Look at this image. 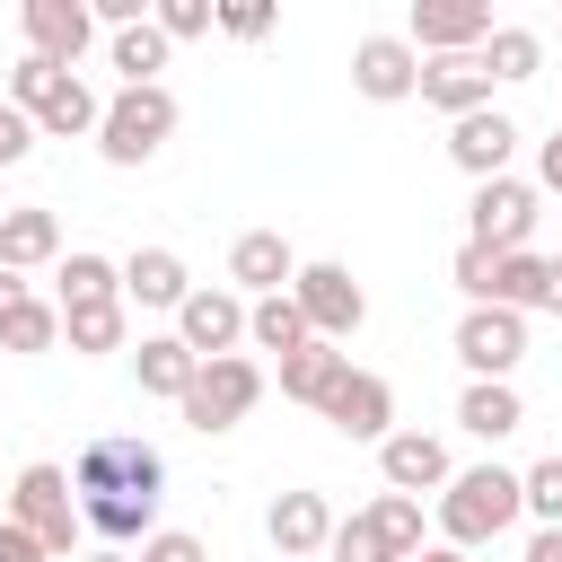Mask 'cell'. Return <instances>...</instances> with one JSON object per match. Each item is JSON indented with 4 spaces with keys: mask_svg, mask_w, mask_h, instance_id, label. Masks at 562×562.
Here are the masks:
<instances>
[{
    "mask_svg": "<svg viewBox=\"0 0 562 562\" xmlns=\"http://www.w3.org/2000/svg\"><path fill=\"white\" fill-rule=\"evenodd\" d=\"M228 281H237V299H281V290L299 281L290 237H281V228H246V237L228 246Z\"/></svg>",
    "mask_w": 562,
    "mask_h": 562,
    "instance_id": "9a60e30c",
    "label": "cell"
},
{
    "mask_svg": "<svg viewBox=\"0 0 562 562\" xmlns=\"http://www.w3.org/2000/svg\"><path fill=\"white\" fill-rule=\"evenodd\" d=\"M351 369V351H334V342H307V351H290L281 360V395L290 404H307V413H325V395H334V378Z\"/></svg>",
    "mask_w": 562,
    "mask_h": 562,
    "instance_id": "484cf974",
    "label": "cell"
},
{
    "mask_svg": "<svg viewBox=\"0 0 562 562\" xmlns=\"http://www.w3.org/2000/svg\"><path fill=\"white\" fill-rule=\"evenodd\" d=\"M53 79H61L53 61H35V53H18V61H9V105H18V114H35V97H44Z\"/></svg>",
    "mask_w": 562,
    "mask_h": 562,
    "instance_id": "8d00e7d4",
    "label": "cell"
},
{
    "mask_svg": "<svg viewBox=\"0 0 562 562\" xmlns=\"http://www.w3.org/2000/svg\"><path fill=\"white\" fill-rule=\"evenodd\" d=\"M457 360H465L474 378H509V369L527 360V316H518V307H465V316H457Z\"/></svg>",
    "mask_w": 562,
    "mask_h": 562,
    "instance_id": "8fae6325",
    "label": "cell"
},
{
    "mask_svg": "<svg viewBox=\"0 0 562 562\" xmlns=\"http://www.w3.org/2000/svg\"><path fill=\"white\" fill-rule=\"evenodd\" d=\"M105 299H123V263H105V255L70 246V255L53 263V307L70 316V307H105Z\"/></svg>",
    "mask_w": 562,
    "mask_h": 562,
    "instance_id": "603a6c76",
    "label": "cell"
},
{
    "mask_svg": "<svg viewBox=\"0 0 562 562\" xmlns=\"http://www.w3.org/2000/svg\"><path fill=\"white\" fill-rule=\"evenodd\" d=\"M263 404V369L246 360V351H228V360H202L193 369V386H184V430H202V439H220V430H237L246 413Z\"/></svg>",
    "mask_w": 562,
    "mask_h": 562,
    "instance_id": "8992f818",
    "label": "cell"
},
{
    "mask_svg": "<svg viewBox=\"0 0 562 562\" xmlns=\"http://www.w3.org/2000/svg\"><path fill=\"white\" fill-rule=\"evenodd\" d=\"M544 316H562V255H553V290H544Z\"/></svg>",
    "mask_w": 562,
    "mask_h": 562,
    "instance_id": "ee69618b",
    "label": "cell"
},
{
    "mask_svg": "<svg viewBox=\"0 0 562 562\" xmlns=\"http://www.w3.org/2000/svg\"><path fill=\"white\" fill-rule=\"evenodd\" d=\"M509 149H518V123L501 114V105H483V114H465V123H448V158L474 176V184H492V176H509Z\"/></svg>",
    "mask_w": 562,
    "mask_h": 562,
    "instance_id": "d6986e66",
    "label": "cell"
},
{
    "mask_svg": "<svg viewBox=\"0 0 562 562\" xmlns=\"http://www.w3.org/2000/svg\"><path fill=\"white\" fill-rule=\"evenodd\" d=\"M544 290H553V255H501V290H492V307H518V316H536L544 307Z\"/></svg>",
    "mask_w": 562,
    "mask_h": 562,
    "instance_id": "f546056e",
    "label": "cell"
},
{
    "mask_svg": "<svg viewBox=\"0 0 562 562\" xmlns=\"http://www.w3.org/2000/svg\"><path fill=\"white\" fill-rule=\"evenodd\" d=\"M553 35H562V26H553Z\"/></svg>",
    "mask_w": 562,
    "mask_h": 562,
    "instance_id": "7dc6e473",
    "label": "cell"
},
{
    "mask_svg": "<svg viewBox=\"0 0 562 562\" xmlns=\"http://www.w3.org/2000/svg\"><path fill=\"white\" fill-rule=\"evenodd\" d=\"M263 536H272L281 562H307V553L334 544V501H325V492H281V501L263 509Z\"/></svg>",
    "mask_w": 562,
    "mask_h": 562,
    "instance_id": "e0dca14e",
    "label": "cell"
},
{
    "mask_svg": "<svg viewBox=\"0 0 562 562\" xmlns=\"http://www.w3.org/2000/svg\"><path fill=\"white\" fill-rule=\"evenodd\" d=\"M53 342H61V307H53V299H26V307L0 325V351H18V360L53 351Z\"/></svg>",
    "mask_w": 562,
    "mask_h": 562,
    "instance_id": "1f68e13d",
    "label": "cell"
},
{
    "mask_svg": "<svg viewBox=\"0 0 562 562\" xmlns=\"http://www.w3.org/2000/svg\"><path fill=\"white\" fill-rule=\"evenodd\" d=\"M35 140H44V132H35V123H26V114H18L9 97H0V167H18V158H26Z\"/></svg>",
    "mask_w": 562,
    "mask_h": 562,
    "instance_id": "f35d334b",
    "label": "cell"
},
{
    "mask_svg": "<svg viewBox=\"0 0 562 562\" xmlns=\"http://www.w3.org/2000/svg\"><path fill=\"white\" fill-rule=\"evenodd\" d=\"M527 518V492H518V474L509 465H457L448 474V492H439V536L457 544V553H474V544H492V536H509Z\"/></svg>",
    "mask_w": 562,
    "mask_h": 562,
    "instance_id": "6da1fadb",
    "label": "cell"
},
{
    "mask_svg": "<svg viewBox=\"0 0 562 562\" xmlns=\"http://www.w3.org/2000/svg\"><path fill=\"white\" fill-rule=\"evenodd\" d=\"M325 422H334L342 439H395V386H386L378 369H342L334 395H325Z\"/></svg>",
    "mask_w": 562,
    "mask_h": 562,
    "instance_id": "5bb4252c",
    "label": "cell"
},
{
    "mask_svg": "<svg viewBox=\"0 0 562 562\" xmlns=\"http://www.w3.org/2000/svg\"><path fill=\"white\" fill-rule=\"evenodd\" d=\"M0 263H9V272H53V263H61V220H53L44 202L0 211Z\"/></svg>",
    "mask_w": 562,
    "mask_h": 562,
    "instance_id": "44dd1931",
    "label": "cell"
},
{
    "mask_svg": "<svg viewBox=\"0 0 562 562\" xmlns=\"http://www.w3.org/2000/svg\"><path fill=\"white\" fill-rule=\"evenodd\" d=\"M351 88L369 105H404V97H422V53L404 35H360L351 44Z\"/></svg>",
    "mask_w": 562,
    "mask_h": 562,
    "instance_id": "4fadbf2b",
    "label": "cell"
},
{
    "mask_svg": "<svg viewBox=\"0 0 562 562\" xmlns=\"http://www.w3.org/2000/svg\"><path fill=\"white\" fill-rule=\"evenodd\" d=\"M167 140H176V97H167V79H158V88H114V97H105V123H97L105 167H149Z\"/></svg>",
    "mask_w": 562,
    "mask_h": 562,
    "instance_id": "3957f363",
    "label": "cell"
},
{
    "mask_svg": "<svg viewBox=\"0 0 562 562\" xmlns=\"http://www.w3.org/2000/svg\"><path fill=\"white\" fill-rule=\"evenodd\" d=\"M149 18H158V35H167V44H193V35H211V26H220V0H158Z\"/></svg>",
    "mask_w": 562,
    "mask_h": 562,
    "instance_id": "e575fe53",
    "label": "cell"
},
{
    "mask_svg": "<svg viewBox=\"0 0 562 562\" xmlns=\"http://www.w3.org/2000/svg\"><path fill=\"white\" fill-rule=\"evenodd\" d=\"M422 105H439L448 123L483 114V105H492V70H483V53H439V61H422Z\"/></svg>",
    "mask_w": 562,
    "mask_h": 562,
    "instance_id": "ac0fdd59",
    "label": "cell"
},
{
    "mask_svg": "<svg viewBox=\"0 0 562 562\" xmlns=\"http://www.w3.org/2000/svg\"><path fill=\"white\" fill-rule=\"evenodd\" d=\"M123 334H132V307H123V299H105V307H70V316H61V342L88 351V360H97V351H123Z\"/></svg>",
    "mask_w": 562,
    "mask_h": 562,
    "instance_id": "4dcf8cb0",
    "label": "cell"
},
{
    "mask_svg": "<svg viewBox=\"0 0 562 562\" xmlns=\"http://www.w3.org/2000/svg\"><path fill=\"white\" fill-rule=\"evenodd\" d=\"M404 44H413L422 61H439V53H483V44H492V0H413Z\"/></svg>",
    "mask_w": 562,
    "mask_h": 562,
    "instance_id": "9c48e42d",
    "label": "cell"
},
{
    "mask_svg": "<svg viewBox=\"0 0 562 562\" xmlns=\"http://www.w3.org/2000/svg\"><path fill=\"white\" fill-rule=\"evenodd\" d=\"M536 184L527 176H492V184H474V202H465V237L474 246H492V255H527V237H536Z\"/></svg>",
    "mask_w": 562,
    "mask_h": 562,
    "instance_id": "52a82bcc",
    "label": "cell"
},
{
    "mask_svg": "<svg viewBox=\"0 0 562 562\" xmlns=\"http://www.w3.org/2000/svg\"><path fill=\"white\" fill-rule=\"evenodd\" d=\"M0 562H53V553H44V544H35L18 518H0Z\"/></svg>",
    "mask_w": 562,
    "mask_h": 562,
    "instance_id": "ab89813d",
    "label": "cell"
},
{
    "mask_svg": "<svg viewBox=\"0 0 562 562\" xmlns=\"http://www.w3.org/2000/svg\"><path fill=\"white\" fill-rule=\"evenodd\" d=\"M70 492H79V501H105V492L158 501V492H167V457H158L149 439H132V430H105V439H88V448H79Z\"/></svg>",
    "mask_w": 562,
    "mask_h": 562,
    "instance_id": "277c9868",
    "label": "cell"
},
{
    "mask_svg": "<svg viewBox=\"0 0 562 562\" xmlns=\"http://www.w3.org/2000/svg\"><path fill=\"white\" fill-rule=\"evenodd\" d=\"M281 18H272V0H220V35H237V44H263Z\"/></svg>",
    "mask_w": 562,
    "mask_h": 562,
    "instance_id": "d590c367",
    "label": "cell"
},
{
    "mask_svg": "<svg viewBox=\"0 0 562 562\" xmlns=\"http://www.w3.org/2000/svg\"><path fill=\"white\" fill-rule=\"evenodd\" d=\"M457 422L492 448V439H509L518 422H527V404H518V386L509 378H465V395H457Z\"/></svg>",
    "mask_w": 562,
    "mask_h": 562,
    "instance_id": "cb8c5ba5",
    "label": "cell"
},
{
    "mask_svg": "<svg viewBox=\"0 0 562 562\" xmlns=\"http://www.w3.org/2000/svg\"><path fill=\"white\" fill-rule=\"evenodd\" d=\"M140 562H211V544H202V536H184V527H158V536L140 544Z\"/></svg>",
    "mask_w": 562,
    "mask_h": 562,
    "instance_id": "74e56055",
    "label": "cell"
},
{
    "mask_svg": "<svg viewBox=\"0 0 562 562\" xmlns=\"http://www.w3.org/2000/svg\"><path fill=\"white\" fill-rule=\"evenodd\" d=\"M26 299H35V281H26V272H9V263H0V325H9V316H18V307H26Z\"/></svg>",
    "mask_w": 562,
    "mask_h": 562,
    "instance_id": "60d3db41",
    "label": "cell"
},
{
    "mask_svg": "<svg viewBox=\"0 0 562 562\" xmlns=\"http://www.w3.org/2000/svg\"><path fill=\"white\" fill-rule=\"evenodd\" d=\"M105 53H114L123 88H158V70H167V53H176V44H167V35H158V18H149V26H123Z\"/></svg>",
    "mask_w": 562,
    "mask_h": 562,
    "instance_id": "f1b7e54d",
    "label": "cell"
},
{
    "mask_svg": "<svg viewBox=\"0 0 562 562\" xmlns=\"http://www.w3.org/2000/svg\"><path fill=\"white\" fill-rule=\"evenodd\" d=\"M26 53L53 61V70H79V53L97 44V9L88 0H26Z\"/></svg>",
    "mask_w": 562,
    "mask_h": 562,
    "instance_id": "7c38bea8",
    "label": "cell"
},
{
    "mask_svg": "<svg viewBox=\"0 0 562 562\" xmlns=\"http://www.w3.org/2000/svg\"><path fill=\"white\" fill-rule=\"evenodd\" d=\"M483 70H492V88H518V79H536V70H544V35H536V26H492V44H483Z\"/></svg>",
    "mask_w": 562,
    "mask_h": 562,
    "instance_id": "83f0119b",
    "label": "cell"
},
{
    "mask_svg": "<svg viewBox=\"0 0 562 562\" xmlns=\"http://www.w3.org/2000/svg\"><path fill=\"white\" fill-rule=\"evenodd\" d=\"M193 369H202V360H193L176 334H140V351H132V378H140V395H167V404H184Z\"/></svg>",
    "mask_w": 562,
    "mask_h": 562,
    "instance_id": "d4e9b609",
    "label": "cell"
},
{
    "mask_svg": "<svg viewBox=\"0 0 562 562\" xmlns=\"http://www.w3.org/2000/svg\"><path fill=\"white\" fill-rule=\"evenodd\" d=\"M26 123H35L44 140H79V132H97V123H105V97H97L79 70H61V79L35 97V114H26Z\"/></svg>",
    "mask_w": 562,
    "mask_h": 562,
    "instance_id": "7402d4cb",
    "label": "cell"
},
{
    "mask_svg": "<svg viewBox=\"0 0 562 562\" xmlns=\"http://www.w3.org/2000/svg\"><path fill=\"white\" fill-rule=\"evenodd\" d=\"M413 562H465V553H457V544H422Z\"/></svg>",
    "mask_w": 562,
    "mask_h": 562,
    "instance_id": "f6af8a7d",
    "label": "cell"
},
{
    "mask_svg": "<svg viewBox=\"0 0 562 562\" xmlns=\"http://www.w3.org/2000/svg\"><path fill=\"white\" fill-rule=\"evenodd\" d=\"M246 342H255V351H281V360H290V351H307L316 334H307L299 299L281 290V299H255V307H246Z\"/></svg>",
    "mask_w": 562,
    "mask_h": 562,
    "instance_id": "4316f807",
    "label": "cell"
},
{
    "mask_svg": "<svg viewBox=\"0 0 562 562\" xmlns=\"http://www.w3.org/2000/svg\"><path fill=\"white\" fill-rule=\"evenodd\" d=\"M536 184H544V193H562V132L536 149Z\"/></svg>",
    "mask_w": 562,
    "mask_h": 562,
    "instance_id": "b9f144b4",
    "label": "cell"
},
{
    "mask_svg": "<svg viewBox=\"0 0 562 562\" xmlns=\"http://www.w3.org/2000/svg\"><path fill=\"white\" fill-rule=\"evenodd\" d=\"M518 492H527V518H536V527H562V457H536V465L518 474Z\"/></svg>",
    "mask_w": 562,
    "mask_h": 562,
    "instance_id": "836d02e7",
    "label": "cell"
},
{
    "mask_svg": "<svg viewBox=\"0 0 562 562\" xmlns=\"http://www.w3.org/2000/svg\"><path fill=\"white\" fill-rule=\"evenodd\" d=\"M246 307H255V299H237V290H211V281H193V299L176 307V342H184L193 360H228V351L246 342Z\"/></svg>",
    "mask_w": 562,
    "mask_h": 562,
    "instance_id": "30bf717a",
    "label": "cell"
},
{
    "mask_svg": "<svg viewBox=\"0 0 562 562\" xmlns=\"http://www.w3.org/2000/svg\"><path fill=\"white\" fill-rule=\"evenodd\" d=\"M378 474H386V492H448V439H430V430H395V439H378Z\"/></svg>",
    "mask_w": 562,
    "mask_h": 562,
    "instance_id": "2e32d148",
    "label": "cell"
},
{
    "mask_svg": "<svg viewBox=\"0 0 562 562\" xmlns=\"http://www.w3.org/2000/svg\"><path fill=\"white\" fill-rule=\"evenodd\" d=\"M290 299H299V316H307V334H316V342H351V334H360V316H369V290L351 281V263H299Z\"/></svg>",
    "mask_w": 562,
    "mask_h": 562,
    "instance_id": "ba28073f",
    "label": "cell"
},
{
    "mask_svg": "<svg viewBox=\"0 0 562 562\" xmlns=\"http://www.w3.org/2000/svg\"><path fill=\"white\" fill-rule=\"evenodd\" d=\"M448 281L465 290V307H492V290H501V255L465 237V246H457V263H448Z\"/></svg>",
    "mask_w": 562,
    "mask_h": 562,
    "instance_id": "d6a6232c",
    "label": "cell"
},
{
    "mask_svg": "<svg viewBox=\"0 0 562 562\" xmlns=\"http://www.w3.org/2000/svg\"><path fill=\"white\" fill-rule=\"evenodd\" d=\"M9 518H18V527H26V536L53 553V562H61V553L79 562V536H88V518H79L70 465H44V457H35V465H18V483H9Z\"/></svg>",
    "mask_w": 562,
    "mask_h": 562,
    "instance_id": "7a4b0ae2",
    "label": "cell"
},
{
    "mask_svg": "<svg viewBox=\"0 0 562 562\" xmlns=\"http://www.w3.org/2000/svg\"><path fill=\"white\" fill-rule=\"evenodd\" d=\"M518 562H562V527H536V536H527V553H518Z\"/></svg>",
    "mask_w": 562,
    "mask_h": 562,
    "instance_id": "7bdbcfd3",
    "label": "cell"
},
{
    "mask_svg": "<svg viewBox=\"0 0 562 562\" xmlns=\"http://www.w3.org/2000/svg\"><path fill=\"white\" fill-rule=\"evenodd\" d=\"M79 562H140V553H114V544H97V553H79Z\"/></svg>",
    "mask_w": 562,
    "mask_h": 562,
    "instance_id": "bcb514c9",
    "label": "cell"
},
{
    "mask_svg": "<svg viewBox=\"0 0 562 562\" xmlns=\"http://www.w3.org/2000/svg\"><path fill=\"white\" fill-rule=\"evenodd\" d=\"M334 562H413L422 553V501L413 492H378L369 509L334 518Z\"/></svg>",
    "mask_w": 562,
    "mask_h": 562,
    "instance_id": "5b68a950",
    "label": "cell"
},
{
    "mask_svg": "<svg viewBox=\"0 0 562 562\" xmlns=\"http://www.w3.org/2000/svg\"><path fill=\"white\" fill-rule=\"evenodd\" d=\"M193 299V272L176 246H132L123 255V307H184Z\"/></svg>",
    "mask_w": 562,
    "mask_h": 562,
    "instance_id": "ffe728a7",
    "label": "cell"
}]
</instances>
